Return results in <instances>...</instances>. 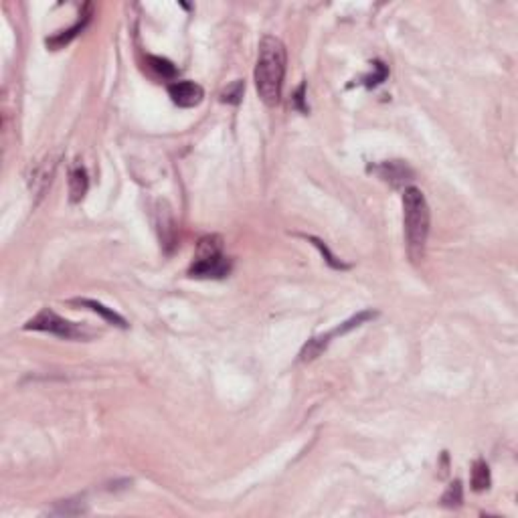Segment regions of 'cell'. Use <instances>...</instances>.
<instances>
[{
  "instance_id": "4fadbf2b",
  "label": "cell",
  "mask_w": 518,
  "mask_h": 518,
  "mask_svg": "<svg viewBox=\"0 0 518 518\" xmlns=\"http://www.w3.org/2000/svg\"><path fill=\"white\" fill-rule=\"evenodd\" d=\"M148 63L150 67L156 71L158 75H162V77H174L177 75V67H174V63L172 61H168V59H164V57H148Z\"/></svg>"
},
{
  "instance_id": "30bf717a",
  "label": "cell",
  "mask_w": 518,
  "mask_h": 518,
  "mask_svg": "<svg viewBox=\"0 0 518 518\" xmlns=\"http://www.w3.org/2000/svg\"><path fill=\"white\" fill-rule=\"evenodd\" d=\"M87 186H89V179H87V172L83 166H75L69 172V201L71 203H79L85 192H87Z\"/></svg>"
},
{
  "instance_id": "2e32d148",
  "label": "cell",
  "mask_w": 518,
  "mask_h": 518,
  "mask_svg": "<svg viewBox=\"0 0 518 518\" xmlns=\"http://www.w3.org/2000/svg\"><path fill=\"white\" fill-rule=\"evenodd\" d=\"M462 500H464V496H462V482L455 480L449 488H447V492L444 494L442 502H444L445 506H460Z\"/></svg>"
},
{
  "instance_id": "8fae6325",
  "label": "cell",
  "mask_w": 518,
  "mask_h": 518,
  "mask_svg": "<svg viewBox=\"0 0 518 518\" xmlns=\"http://www.w3.org/2000/svg\"><path fill=\"white\" fill-rule=\"evenodd\" d=\"M490 486V468L484 460H478L472 468V488L476 492L486 490Z\"/></svg>"
},
{
  "instance_id": "8992f818",
  "label": "cell",
  "mask_w": 518,
  "mask_h": 518,
  "mask_svg": "<svg viewBox=\"0 0 518 518\" xmlns=\"http://www.w3.org/2000/svg\"><path fill=\"white\" fill-rule=\"evenodd\" d=\"M168 95L179 108H194L203 102L205 91L194 81H174L168 85Z\"/></svg>"
},
{
  "instance_id": "7c38bea8",
  "label": "cell",
  "mask_w": 518,
  "mask_h": 518,
  "mask_svg": "<svg viewBox=\"0 0 518 518\" xmlns=\"http://www.w3.org/2000/svg\"><path fill=\"white\" fill-rule=\"evenodd\" d=\"M304 237H306L308 241H312V245H314V247H318V249H320V254L326 258V261H328V265H330V267H334V269H346V267H348L346 263H342L340 259L334 256L333 251L326 247V243H324V241H320V239H316V237H312V235H304Z\"/></svg>"
},
{
  "instance_id": "5bb4252c",
  "label": "cell",
  "mask_w": 518,
  "mask_h": 518,
  "mask_svg": "<svg viewBox=\"0 0 518 518\" xmlns=\"http://www.w3.org/2000/svg\"><path fill=\"white\" fill-rule=\"evenodd\" d=\"M372 67H374V71L376 74H370L365 75L363 77V85H367V87H374V85H379V83H383L385 79H387V75H389V69L385 67V63H381V61H374L372 63Z\"/></svg>"
},
{
  "instance_id": "7a4b0ae2",
  "label": "cell",
  "mask_w": 518,
  "mask_h": 518,
  "mask_svg": "<svg viewBox=\"0 0 518 518\" xmlns=\"http://www.w3.org/2000/svg\"><path fill=\"white\" fill-rule=\"evenodd\" d=\"M403 223H405L409 256L413 261H419L425 254L431 213L423 192L415 186H407L403 190Z\"/></svg>"
},
{
  "instance_id": "9c48e42d",
  "label": "cell",
  "mask_w": 518,
  "mask_h": 518,
  "mask_svg": "<svg viewBox=\"0 0 518 518\" xmlns=\"http://www.w3.org/2000/svg\"><path fill=\"white\" fill-rule=\"evenodd\" d=\"M89 10H91V6H89ZM85 12L83 14V19H79L77 23H75L71 29H67V31H61L59 35H55V37L47 38V47H51V49H61L63 45H67V43H71L85 27H87V23H89V19H91V12Z\"/></svg>"
},
{
  "instance_id": "9a60e30c",
  "label": "cell",
  "mask_w": 518,
  "mask_h": 518,
  "mask_svg": "<svg viewBox=\"0 0 518 518\" xmlns=\"http://www.w3.org/2000/svg\"><path fill=\"white\" fill-rule=\"evenodd\" d=\"M245 91V83L243 81H235L233 85H229L221 93V102L225 104H239Z\"/></svg>"
},
{
  "instance_id": "3957f363",
  "label": "cell",
  "mask_w": 518,
  "mask_h": 518,
  "mask_svg": "<svg viewBox=\"0 0 518 518\" xmlns=\"http://www.w3.org/2000/svg\"><path fill=\"white\" fill-rule=\"evenodd\" d=\"M231 271V259L223 254V239L219 235H207L199 241L196 259L188 273L192 278H225Z\"/></svg>"
},
{
  "instance_id": "ba28073f",
  "label": "cell",
  "mask_w": 518,
  "mask_h": 518,
  "mask_svg": "<svg viewBox=\"0 0 518 518\" xmlns=\"http://www.w3.org/2000/svg\"><path fill=\"white\" fill-rule=\"evenodd\" d=\"M74 304L83 306V308H89L91 312L100 314L106 322H110V324L117 326V328H128V322H126L124 316H120L117 312H113L111 308H106L104 304H100V302H95V300H89V297H75Z\"/></svg>"
},
{
  "instance_id": "277c9868",
  "label": "cell",
  "mask_w": 518,
  "mask_h": 518,
  "mask_svg": "<svg viewBox=\"0 0 518 518\" xmlns=\"http://www.w3.org/2000/svg\"><path fill=\"white\" fill-rule=\"evenodd\" d=\"M25 330H38V333H49L65 340H77V338H85L87 333L83 328H79L77 324L61 318L57 312H53L51 308H43L37 316H33L27 324Z\"/></svg>"
},
{
  "instance_id": "52a82bcc",
  "label": "cell",
  "mask_w": 518,
  "mask_h": 518,
  "mask_svg": "<svg viewBox=\"0 0 518 518\" xmlns=\"http://www.w3.org/2000/svg\"><path fill=\"white\" fill-rule=\"evenodd\" d=\"M374 170H376V174H379L385 183H389V185L395 186V188L405 186L409 181H413V170L409 168L405 162H401V160L383 162V164H379Z\"/></svg>"
},
{
  "instance_id": "e0dca14e",
  "label": "cell",
  "mask_w": 518,
  "mask_h": 518,
  "mask_svg": "<svg viewBox=\"0 0 518 518\" xmlns=\"http://www.w3.org/2000/svg\"><path fill=\"white\" fill-rule=\"evenodd\" d=\"M294 108L302 111V113H308V106H306V83H302L294 93V100H292Z\"/></svg>"
},
{
  "instance_id": "5b68a950",
  "label": "cell",
  "mask_w": 518,
  "mask_h": 518,
  "mask_svg": "<svg viewBox=\"0 0 518 518\" xmlns=\"http://www.w3.org/2000/svg\"><path fill=\"white\" fill-rule=\"evenodd\" d=\"M374 316H376V312H372V310L359 312V314H357V316H352L350 320L342 322L338 328H334V330H330V333H326V334H322V336H316V338L308 340V342L304 344V348L300 350V361H302V363H310V361L318 359V357L322 354V350L330 344V340H333L336 334H338V336H342V334H346L348 330H352V328H359V326H363L365 322L372 320Z\"/></svg>"
},
{
  "instance_id": "6da1fadb",
  "label": "cell",
  "mask_w": 518,
  "mask_h": 518,
  "mask_svg": "<svg viewBox=\"0 0 518 518\" xmlns=\"http://www.w3.org/2000/svg\"><path fill=\"white\" fill-rule=\"evenodd\" d=\"M254 75L261 102L269 108L278 106L286 75V47L280 38L271 35L261 38Z\"/></svg>"
}]
</instances>
